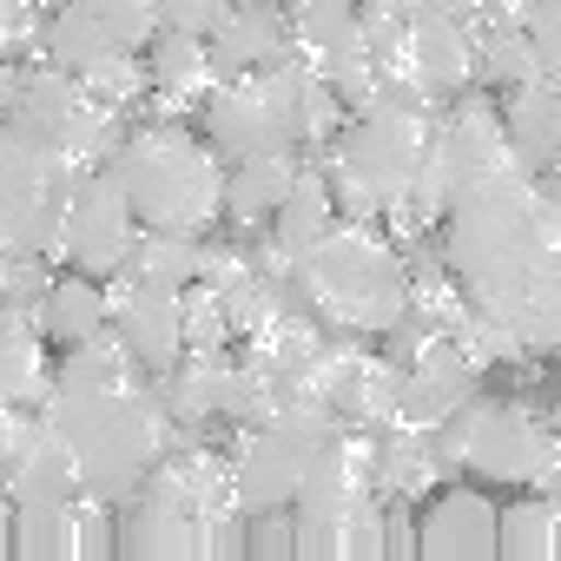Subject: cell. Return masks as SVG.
<instances>
[{"label":"cell","instance_id":"9","mask_svg":"<svg viewBox=\"0 0 561 561\" xmlns=\"http://www.w3.org/2000/svg\"><path fill=\"white\" fill-rule=\"evenodd\" d=\"M416 554L423 561H489L495 502L482 489H443L430 508H416Z\"/></svg>","mask_w":561,"mask_h":561},{"label":"cell","instance_id":"15","mask_svg":"<svg viewBox=\"0 0 561 561\" xmlns=\"http://www.w3.org/2000/svg\"><path fill=\"white\" fill-rule=\"evenodd\" d=\"M34 318H41L47 344H60V351H67V344H87V337L113 331V298H106L100 277L73 271V277H47V291H41Z\"/></svg>","mask_w":561,"mask_h":561},{"label":"cell","instance_id":"13","mask_svg":"<svg viewBox=\"0 0 561 561\" xmlns=\"http://www.w3.org/2000/svg\"><path fill=\"white\" fill-rule=\"evenodd\" d=\"M502 133H508V159L528 179H541L561 152V80H535V87L502 93Z\"/></svg>","mask_w":561,"mask_h":561},{"label":"cell","instance_id":"11","mask_svg":"<svg viewBox=\"0 0 561 561\" xmlns=\"http://www.w3.org/2000/svg\"><path fill=\"white\" fill-rule=\"evenodd\" d=\"M0 489H8L14 508H27V502H73L80 495V462H73L67 430L41 416L34 436H27V449L14 456V469L0 476Z\"/></svg>","mask_w":561,"mask_h":561},{"label":"cell","instance_id":"7","mask_svg":"<svg viewBox=\"0 0 561 561\" xmlns=\"http://www.w3.org/2000/svg\"><path fill=\"white\" fill-rule=\"evenodd\" d=\"M205 41H211V87H225L238 73L271 67L277 54H291V8L285 0H231Z\"/></svg>","mask_w":561,"mask_h":561},{"label":"cell","instance_id":"22","mask_svg":"<svg viewBox=\"0 0 561 561\" xmlns=\"http://www.w3.org/2000/svg\"><path fill=\"white\" fill-rule=\"evenodd\" d=\"M528 41H535V60L548 80H561V0H535V8L522 14Z\"/></svg>","mask_w":561,"mask_h":561},{"label":"cell","instance_id":"4","mask_svg":"<svg viewBox=\"0 0 561 561\" xmlns=\"http://www.w3.org/2000/svg\"><path fill=\"white\" fill-rule=\"evenodd\" d=\"M139 231L146 225H139L133 198L119 192V179L106 165H93L87 179H73V192H67V238H60V257H73V271L119 277L133 264Z\"/></svg>","mask_w":561,"mask_h":561},{"label":"cell","instance_id":"23","mask_svg":"<svg viewBox=\"0 0 561 561\" xmlns=\"http://www.w3.org/2000/svg\"><path fill=\"white\" fill-rule=\"evenodd\" d=\"M410 8H423V14H449V21H476L489 0H410Z\"/></svg>","mask_w":561,"mask_h":561},{"label":"cell","instance_id":"24","mask_svg":"<svg viewBox=\"0 0 561 561\" xmlns=\"http://www.w3.org/2000/svg\"><path fill=\"white\" fill-rule=\"evenodd\" d=\"M14 548V502H0V554Z\"/></svg>","mask_w":561,"mask_h":561},{"label":"cell","instance_id":"26","mask_svg":"<svg viewBox=\"0 0 561 561\" xmlns=\"http://www.w3.org/2000/svg\"><path fill=\"white\" fill-rule=\"evenodd\" d=\"M554 165H561V152H554Z\"/></svg>","mask_w":561,"mask_h":561},{"label":"cell","instance_id":"8","mask_svg":"<svg viewBox=\"0 0 561 561\" xmlns=\"http://www.w3.org/2000/svg\"><path fill=\"white\" fill-rule=\"evenodd\" d=\"M264 225H271V238H264V264H277V271L291 277V264H298V257H311V251H318V238L337 225L331 172H324L318 159H305V165H298V179H291V192L277 198V211H271Z\"/></svg>","mask_w":561,"mask_h":561},{"label":"cell","instance_id":"18","mask_svg":"<svg viewBox=\"0 0 561 561\" xmlns=\"http://www.w3.org/2000/svg\"><path fill=\"white\" fill-rule=\"evenodd\" d=\"M198 257H205V231H139L133 264L139 277H159V285H198Z\"/></svg>","mask_w":561,"mask_h":561},{"label":"cell","instance_id":"25","mask_svg":"<svg viewBox=\"0 0 561 561\" xmlns=\"http://www.w3.org/2000/svg\"><path fill=\"white\" fill-rule=\"evenodd\" d=\"M554 436H561V416H554Z\"/></svg>","mask_w":561,"mask_h":561},{"label":"cell","instance_id":"5","mask_svg":"<svg viewBox=\"0 0 561 561\" xmlns=\"http://www.w3.org/2000/svg\"><path fill=\"white\" fill-rule=\"evenodd\" d=\"M106 298H113V337L133 351V364L146 377H159V370H172L185 357V291L179 285L119 271V285Z\"/></svg>","mask_w":561,"mask_h":561},{"label":"cell","instance_id":"6","mask_svg":"<svg viewBox=\"0 0 561 561\" xmlns=\"http://www.w3.org/2000/svg\"><path fill=\"white\" fill-rule=\"evenodd\" d=\"M383 80H410V87H423L436 100H456L462 87H476V34H469V21L410 8V34L383 60Z\"/></svg>","mask_w":561,"mask_h":561},{"label":"cell","instance_id":"2","mask_svg":"<svg viewBox=\"0 0 561 561\" xmlns=\"http://www.w3.org/2000/svg\"><path fill=\"white\" fill-rule=\"evenodd\" d=\"M106 172L133 198L146 231H211L225 218V159L205 133L179 119H152L106 152Z\"/></svg>","mask_w":561,"mask_h":561},{"label":"cell","instance_id":"19","mask_svg":"<svg viewBox=\"0 0 561 561\" xmlns=\"http://www.w3.org/2000/svg\"><path fill=\"white\" fill-rule=\"evenodd\" d=\"M14 548L21 554H73V502L14 508Z\"/></svg>","mask_w":561,"mask_h":561},{"label":"cell","instance_id":"1","mask_svg":"<svg viewBox=\"0 0 561 561\" xmlns=\"http://www.w3.org/2000/svg\"><path fill=\"white\" fill-rule=\"evenodd\" d=\"M291 291L337 331L383 337L410 311V251H397V238H383L370 218H337L318 251L291 264Z\"/></svg>","mask_w":561,"mask_h":561},{"label":"cell","instance_id":"21","mask_svg":"<svg viewBox=\"0 0 561 561\" xmlns=\"http://www.w3.org/2000/svg\"><path fill=\"white\" fill-rule=\"evenodd\" d=\"M238 331H231V311L218 291L205 285H185V351H231Z\"/></svg>","mask_w":561,"mask_h":561},{"label":"cell","instance_id":"16","mask_svg":"<svg viewBox=\"0 0 561 561\" xmlns=\"http://www.w3.org/2000/svg\"><path fill=\"white\" fill-rule=\"evenodd\" d=\"M298 152H257V159H231L225 165V218L231 225H264L277 211V198L298 179Z\"/></svg>","mask_w":561,"mask_h":561},{"label":"cell","instance_id":"17","mask_svg":"<svg viewBox=\"0 0 561 561\" xmlns=\"http://www.w3.org/2000/svg\"><path fill=\"white\" fill-rule=\"evenodd\" d=\"M495 554L508 561H554L561 554V495L528 489L522 502L495 508Z\"/></svg>","mask_w":561,"mask_h":561},{"label":"cell","instance_id":"10","mask_svg":"<svg viewBox=\"0 0 561 561\" xmlns=\"http://www.w3.org/2000/svg\"><path fill=\"white\" fill-rule=\"evenodd\" d=\"M139 60H146V93L152 100H165L172 113L205 106V93H211V41L205 34H185V27L159 21V34L139 47Z\"/></svg>","mask_w":561,"mask_h":561},{"label":"cell","instance_id":"20","mask_svg":"<svg viewBox=\"0 0 561 561\" xmlns=\"http://www.w3.org/2000/svg\"><path fill=\"white\" fill-rule=\"evenodd\" d=\"M73 8H87V14H93L119 47H133V54H139V47L159 34V21H165L159 0H73Z\"/></svg>","mask_w":561,"mask_h":561},{"label":"cell","instance_id":"3","mask_svg":"<svg viewBox=\"0 0 561 561\" xmlns=\"http://www.w3.org/2000/svg\"><path fill=\"white\" fill-rule=\"evenodd\" d=\"M430 449H436L443 469H476L482 482H515V489L561 495V436H554V423L528 416L522 403L469 397L449 423L430 430Z\"/></svg>","mask_w":561,"mask_h":561},{"label":"cell","instance_id":"14","mask_svg":"<svg viewBox=\"0 0 561 561\" xmlns=\"http://www.w3.org/2000/svg\"><path fill=\"white\" fill-rule=\"evenodd\" d=\"M47 331L34 305H0V403H41L47 397Z\"/></svg>","mask_w":561,"mask_h":561},{"label":"cell","instance_id":"12","mask_svg":"<svg viewBox=\"0 0 561 561\" xmlns=\"http://www.w3.org/2000/svg\"><path fill=\"white\" fill-rule=\"evenodd\" d=\"M436 476H443V462L430 449V430H416V423L370 430V489L383 502H423L436 489Z\"/></svg>","mask_w":561,"mask_h":561}]
</instances>
